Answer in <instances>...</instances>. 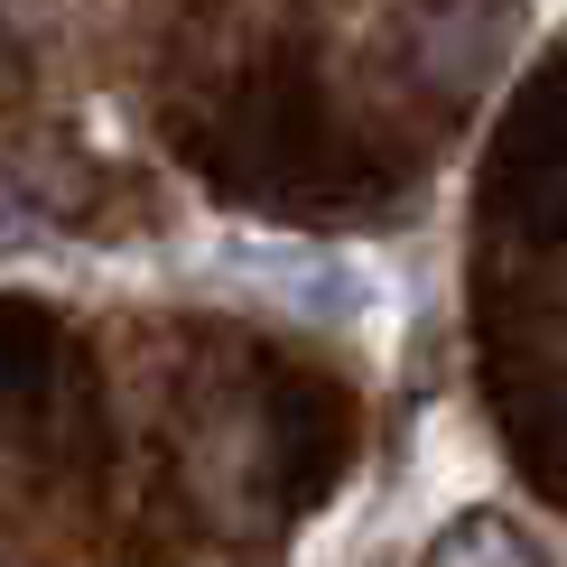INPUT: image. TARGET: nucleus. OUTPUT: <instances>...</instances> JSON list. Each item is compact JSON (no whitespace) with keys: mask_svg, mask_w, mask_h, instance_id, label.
Returning <instances> with one entry per match:
<instances>
[{"mask_svg":"<svg viewBox=\"0 0 567 567\" xmlns=\"http://www.w3.org/2000/svg\"><path fill=\"white\" fill-rule=\"evenodd\" d=\"M429 567H549V558H539V539L512 530L503 512H465V522H446L429 539Z\"/></svg>","mask_w":567,"mask_h":567,"instance_id":"obj_1","label":"nucleus"}]
</instances>
